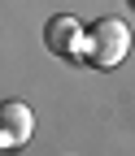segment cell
Here are the masks:
<instances>
[{
	"mask_svg": "<svg viewBox=\"0 0 135 156\" xmlns=\"http://www.w3.org/2000/svg\"><path fill=\"white\" fill-rule=\"evenodd\" d=\"M35 134V113L22 100H5L0 104V147H17Z\"/></svg>",
	"mask_w": 135,
	"mask_h": 156,
	"instance_id": "7a4b0ae2",
	"label": "cell"
},
{
	"mask_svg": "<svg viewBox=\"0 0 135 156\" xmlns=\"http://www.w3.org/2000/svg\"><path fill=\"white\" fill-rule=\"evenodd\" d=\"M44 44H48V52H57V56H74L79 44H83V26L74 22V17L57 13L52 22L44 26Z\"/></svg>",
	"mask_w": 135,
	"mask_h": 156,
	"instance_id": "3957f363",
	"label": "cell"
},
{
	"mask_svg": "<svg viewBox=\"0 0 135 156\" xmlns=\"http://www.w3.org/2000/svg\"><path fill=\"white\" fill-rule=\"evenodd\" d=\"M131 52V26L122 17H100L87 30V61L100 69H118Z\"/></svg>",
	"mask_w": 135,
	"mask_h": 156,
	"instance_id": "6da1fadb",
	"label": "cell"
}]
</instances>
